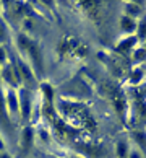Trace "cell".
<instances>
[{"mask_svg":"<svg viewBox=\"0 0 146 158\" xmlns=\"http://www.w3.org/2000/svg\"><path fill=\"white\" fill-rule=\"evenodd\" d=\"M33 142V132H31V129H26L25 131V143H23V147L28 148L29 145H31Z\"/></svg>","mask_w":146,"mask_h":158,"instance_id":"1","label":"cell"},{"mask_svg":"<svg viewBox=\"0 0 146 158\" xmlns=\"http://www.w3.org/2000/svg\"><path fill=\"white\" fill-rule=\"evenodd\" d=\"M122 26H124L125 30H132V28L135 26V25L132 23V20H130V18H122Z\"/></svg>","mask_w":146,"mask_h":158,"instance_id":"2","label":"cell"},{"mask_svg":"<svg viewBox=\"0 0 146 158\" xmlns=\"http://www.w3.org/2000/svg\"><path fill=\"white\" fill-rule=\"evenodd\" d=\"M125 148H127V147H125V143H120V145H119V155H120V156H124V155H125V152H127Z\"/></svg>","mask_w":146,"mask_h":158,"instance_id":"3","label":"cell"},{"mask_svg":"<svg viewBox=\"0 0 146 158\" xmlns=\"http://www.w3.org/2000/svg\"><path fill=\"white\" fill-rule=\"evenodd\" d=\"M144 34H146V25L143 23V25H141V36H144Z\"/></svg>","mask_w":146,"mask_h":158,"instance_id":"4","label":"cell"},{"mask_svg":"<svg viewBox=\"0 0 146 158\" xmlns=\"http://www.w3.org/2000/svg\"><path fill=\"white\" fill-rule=\"evenodd\" d=\"M130 158H140V155H138V153H133V155H132Z\"/></svg>","mask_w":146,"mask_h":158,"instance_id":"5","label":"cell"},{"mask_svg":"<svg viewBox=\"0 0 146 158\" xmlns=\"http://www.w3.org/2000/svg\"><path fill=\"white\" fill-rule=\"evenodd\" d=\"M2 158H10L8 155H2Z\"/></svg>","mask_w":146,"mask_h":158,"instance_id":"6","label":"cell"},{"mask_svg":"<svg viewBox=\"0 0 146 158\" xmlns=\"http://www.w3.org/2000/svg\"><path fill=\"white\" fill-rule=\"evenodd\" d=\"M2 56H3V54H2V51H0V59H2Z\"/></svg>","mask_w":146,"mask_h":158,"instance_id":"7","label":"cell"}]
</instances>
